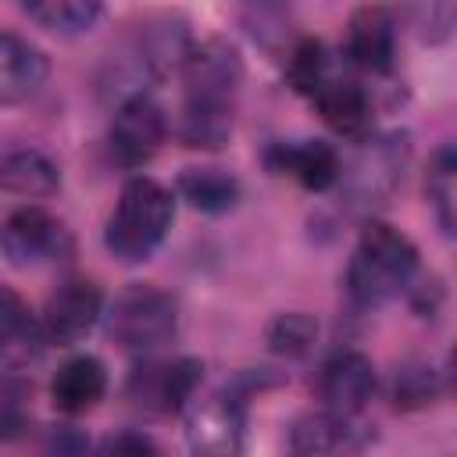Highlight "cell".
I'll list each match as a JSON object with an SVG mask.
<instances>
[{
	"instance_id": "obj_1",
	"label": "cell",
	"mask_w": 457,
	"mask_h": 457,
	"mask_svg": "<svg viewBox=\"0 0 457 457\" xmlns=\"http://www.w3.org/2000/svg\"><path fill=\"white\" fill-rule=\"evenodd\" d=\"M186 104L179 114V139L196 150H221L232 136L236 96L243 86V57L228 39L193 43L182 61Z\"/></svg>"
},
{
	"instance_id": "obj_2",
	"label": "cell",
	"mask_w": 457,
	"mask_h": 457,
	"mask_svg": "<svg viewBox=\"0 0 457 457\" xmlns=\"http://www.w3.org/2000/svg\"><path fill=\"white\" fill-rule=\"evenodd\" d=\"M418 275V246L386 221H368L346 264V293L353 307L371 311L396 300Z\"/></svg>"
},
{
	"instance_id": "obj_3",
	"label": "cell",
	"mask_w": 457,
	"mask_h": 457,
	"mask_svg": "<svg viewBox=\"0 0 457 457\" xmlns=\"http://www.w3.org/2000/svg\"><path fill=\"white\" fill-rule=\"evenodd\" d=\"M171 218H175V196L161 182L136 175L118 193V204L104 228V246L118 261L139 264L164 243Z\"/></svg>"
},
{
	"instance_id": "obj_4",
	"label": "cell",
	"mask_w": 457,
	"mask_h": 457,
	"mask_svg": "<svg viewBox=\"0 0 457 457\" xmlns=\"http://www.w3.org/2000/svg\"><path fill=\"white\" fill-rule=\"evenodd\" d=\"M75 250V239L61 218L50 211L25 204L11 211L0 225V253L7 257L11 268H50L68 261Z\"/></svg>"
},
{
	"instance_id": "obj_5",
	"label": "cell",
	"mask_w": 457,
	"mask_h": 457,
	"mask_svg": "<svg viewBox=\"0 0 457 457\" xmlns=\"http://www.w3.org/2000/svg\"><path fill=\"white\" fill-rule=\"evenodd\" d=\"M107 328H111L114 343H121L125 350H157L168 339H175L179 307L157 286H129L114 300V307L107 314Z\"/></svg>"
},
{
	"instance_id": "obj_6",
	"label": "cell",
	"mask_w": 457,
	"mask_h": 457,
	"mask_svg": "<svg viewBox=\"0 0 457 457\" xmlns=\"http://www.w3.org/2000/svg\"><path fill=\"white\" fill-rule=\"evenodd\" d=\"M407 136H378V139H364V150L350 161V168H339V186L343 196L353 211H368L375 204H382L403 179V164H407Z\"/></svg>"
},
{
	"instance_id": "obj_7",
	"label": "cell",
	"mask_w": 457,
	"mask_h": 457,
	"mask_svg": "<svg viewBox=\"0 0 457 457\" xmlns=\"http://www.w3.org/2000/svg\"><path fill=\"white\" fill-rule=\"evenodd\" d=\"M246 396L243 386H225L221 393L196 403L189 414V453L193 457H243L246 443Z\"/></svg>"
},
{
	"instance_id": "obj_8",
	"label": "cell",
	"mask_w": 457,
	"mask_h": 457,
	"mask_svg": "<svg viewBox=\"0 0 457 457\" xmlns=\"http://www.w3.org/2000/svg\"><path fill=\"white\" fill-rule=\"evenodd\" d=\"M204 378V364L196 357H171V361H146L129 378V400L154 414L182 411Z\"/></svg>"
},
{
	"instance_id": "obj_9",
	"label": "cell",
	"mask_w": 457,
	"mask_h": 457,
	"mask_svg": "<svg viewBox=\"0 0 457 457\" xmlns=\"http://www.w3.org/2000/svg\"><path fill=\"white\" fill-rule=\"evenodd\" d=\"M168 121L164 111L146 96V93H132L118 104L107 143H111V157L121 168H143L164 143Z\"/></svg>"
},
{
	"instance_id": "obj_10",
	"label": "cell",
	"mask_w": 457,
	"mask_h": 457,
	"mask_svg": "<svg viewBox=\"0 0 457 457\" xmlns=\"http://www.w3.org/2000/svg\"><path fill=\"white\" fill-rule=\"evenodd\" d=\"M100 314H104L100 286L93 278H64L50 293V300L43 307V318H39V328H43L46 343L71 346V343H79L93 332Z\"/></svg>"
},
{
	"instance_id": "obj_11",
	"label": "cell",
	"mask_w": 457,
	"mask_h": 457,
	"mask_svg": "<svg viewBox=\"0 0 457 457\" xmlns=\"http://www.w3.org/2000/svg\"><path fill=\"white\" fill-rule=\"evenodd\" d=\"M375 393V364L361 350H339L321 364L318 396L339 421H353Z\"/></svg>"
},
{
	"instance_id": "obj_12",
	"label": "cell",
	"mask_w": 457,
	"mask_h": 457,
	"mask_svg": "<svg viewBox=\"0 0 457 457\" xmlns=\"http://www.w3.org/2000/svg\"><path fill=\"white\" fill-rule=\"evenodd\" d=\"M264 161L275 175H289L293 182H300L311 193L332 189L339 182V168H343L336 146L325 139H278L268 146Z\"/></svg>"
},
{
	"instance_id": "obj_13",
	"label": "cell",
	"mask_w": 457,
	"mask_h": 457,
	"mask_svg": "<svg viewBox=\"0 0 457 457\" xmlns=\"http://www.w3.org/2000/svg\"><path fill=\"white\" fill-rule=\"evenodd\" d=\"M343 54L353 68L371 75H389L396 61V21L386 7H357L346 25Z\"/></svg>"
},
{
	"instance_id": "obj_14",
	"label": "cell",
	"mask_w": 457,
	"mask_h": 457,
	"mask_svg": "<svg viewBox=\"0 0 457 457\" xmlns=\"http://www.w3.org/2000/svg\"><path fill=\"white\" fill-rule=\"evenodd\" d=\"M314 107L318 114L325 118V125L346 139H357L364 143L371 136V125H375V107H371V96L361 82H350V79H328L314 96Z\"/></svg>"
},
{
	"instance_id": "obj_15",
	"label": "cell",
	"mask_w": 457,
	"mask_h": 457,
	"mask_svg": "<svg viewBox=\"0 0 457 457\" xmlns=\"http://www.w3.org/2000/svg\"><path fill=\"white\" fill-rule=\"evenodd\" d=\"M46 57L21 36L0 32V104H25L46 82Z\"/></svg>"
},
{
	"instance_id": "obj_16",
	"label": "cell",
	"mask_w": 457,
	"mask_h": 457,
	"mask_svg": "<svg viewBox=\"0 0 457 457\" xmlns=\"http://www.w3.org/2000/svg\"><path fill=\"white\" fill-rule=\"evenodd\" d=\"M43 328L32 307L7 286H0V364L21 368L39 357L43 350Z\"/></svg>"
},
{
	"instance_id": "obj_17",
	"label": "cell",
	"mask_w": 457,
	"mask_h": 457,
	"mask_svg": "<svg viewBox=\"0 0 457 457\" xmlns=\"http://www.w3.org/2000/svg\"><path fill=\"white\" fill-rule=\"evenodd\" d=\"M104 393H107V371L89 353L64 361L50 382V400L61 414H86L104 400Z\"/></svg>"
},
{
	"instance_id": "obj_18",
	"label": "cell",
	"mask_w": 457,
	"mask_h": 457,
	"mask_svg": "<svg viewBox=\"0 0 457 457\" xmlns=\"http://www.w3.org/2000/svg\"><path fill=\"white\" fill-rule=\"evenodd\" d=\"M350 446H353L350 421H339L328 411L303 414L289 428V457H343Z\"/></svg>"
},
{
	"instance_id": "obj_19",
	"label": "cell",
	"mask_w": 457,
	"mask_h": 457,
	"mask_svg": "<svg viewBox=\"0 0 457 457\" xmlns=\"http://www.w3.org/2000/svg\"><path fill=\"white\" fill-rule=\"evenodd\" d=\"M61 186V171L39 150H11L0 157V189L18 196H50Z\"/></svg>"
},
{
	"instance_id": "obj_20",
	"label": "cell",
	"mask_w": 457,
	"mask_h": 457,
	"mask_svg": "<svg viewBox=\"0 0 457 457\" xmlns=\"http://www.w3.org/2000/svg\"><path fill=\"white\" fill-rule=\"evenodd\" d=\"M179 196L204 214H225L239 200V182L221 168H186L179 175Z\"/></svg>"
},
{
	"instance_id": "obj_21",
	"label": "cell",
	"mask_w": 457,
	"mask_h": 457,
	"mask_svg": "<svg viewBox=\"0 0 457 457\" xmlns=\"http://www.w3.org/2000/svg\"><path fill=\"white\" fill-rule=\"evenodd\" d=\"M425 189H428V204L436 211L443 236H453L457 228V154L453 146H439V154L432 157Z\"/></svg>"
},
{
	"instance_id": "obj_22",
	"label": "cell",
	"mask_w": 457,
	"mask_h": 457,
	"mask_svg": "<svg viewBox=\"0 0 457 457\" xmlns=\"http://www.w3.org/2000/svg\"><path fill=\"white\" fill-rule=\"evenodd\" d=\"M21 11L39 29L57 36H79L93 29V21L100 18V4H82V0H43V4H25Z\"/></svg>"
},
{
	"instance_id": "obj_23",
	"label": "cell",
	"mask_w": 457,
	"mask_h": 457,
	"mask_svg": "<svg viewBox=\"0 0 457 457\" xmlns=\"http://www.w3.org/2000/svg\"><path fill=\"white\" fill-rule=\"evenodd\" d=\"M286 79L296 93L303 96H314L332 75H328V54L318 39H300L293 50H289V61H286Z\"/></svg>"
},
{
	"instance_id": "obj_24",
	"label": "cell",
	"mask_w": 457,
	"mask_h": 457,
	"mask_svg": "<svg viewBox=\"0 0 457 457\" xmlns=\"http://www.w3.org/2000/svg\"><path fill=\"white\" fill-rule=\"evenodd\" d=\"M318 339V321L303 311H286L268 325V346L286 357H303Z\"/></svg>"
},
{
	"instance_id": "obj_25",
	"label": "cell",
	"mask_w": 457,
	"mask_h": 457,
	"mask_svg": "<svg viewBox=\"0 0 457 457\" xmlns=\"http://www.w3.org/2000/svg\"><path fill=\"white\" fill-rule=\"evenodd\" d=\"M436 393H439V378L428 364H407L396 371L393 396L400 407H425L436 400Z\"/></svg>"
},
{
	"instance_id": "obj_26",
	"label": "cell",
	"mask_w": 457,
	"mask_h": 457,
	"mask_svg": "<svg viewBox=\"0 0 457 457\" xmlns=\"http://www.w3.org/2000/svg\"><path fill=\"white\" fill-rule=\"evenodd\" d=\"M100 457H161V450L143 432H118L100 446Z\"/></svg>"
}]
</instances>
